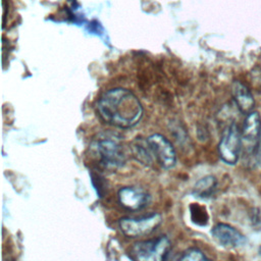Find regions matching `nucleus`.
Segmentation results:
<instances>
[{
	"label": "nucleus",
	"mask_w": 261,
	"mask_h": 261,
	"mask_svg": "<svg viewBox=\"0 0 261 261\" xmlns=\"http://www.w3.org/2000/svg\"><path fill=\"white\" fill-rule=\"evenodd\" d=\"M97 112L107 124L129 128L141 120L143 107L133 92L123 88H114L100 96L97 102Z\"/></svg>",
	"instance_id": "1"
},
{
	"label": "nucleus",
	"mask_w": 261,
	"mask_h": 261,
	"mask_svg": "<svg viewBox=\"0 0 261 261\" xmlns=\"http://www.w3.org/2000/svg\"><path fill=\"white\" fill-rule=\"evenodd\" d=\"M170 248L169 239L161 236L136 243L130 248L128 255L133 261H165Z\"/></svg>",
	"instance_id": "2"
},
{
	"label": "nucleus",
	"mask_w": 261,
	"mask_h": 261,
	"mask_svg": "<svg viewBox=\"0 0 261 261\" xmlns=\"http://www.w3.org/2000/svg\"><path fill=\"white\" fill-rule=\"evenodd\" d=\"M94 149L101 164L110 170L121 167L125 162V155L119 140L113 136H103L95 141Z\"/></svg>",
	"instance_id": "3"
},
{
	"label": "nucleus",
	"mask_w": 261,
	"mask_h": 261,
	"mask_svg": "<svg viewBox=\"0 0 261 261\" xmlns=\"http://www.w3.org/2000/svg\"><path fill=\"white\" fill-rule=\"evenodd\" d=\"M242 134L236 123L225 127L218 144V154L221 160L229 165L238 162L242 150Z\"/></svg>",
	"instance_id": "4"
},
{
	"label": "nucleus",
	"mask_w": 261,
	"mask_h": 261,
	"mask_svg": "<svg viewBox=\"0 0 261 261\" xmlns=\"http://www.w3.org/2000/svg\"><path fill=\"white\" fill-rule=\"evenodd\" d=\"M162 222L159 213H152L139 218H121L118 222L121 232L127 238H138L153 232Z\"/></svg>",
	"instance_id": "5"
},
{
	"label": "nucleus",
	"mask_w": 261,
	"mask_h": 261,
	"mask_svg": "<svg viewBox=\"0 0 261 261\" xmlns=\"http://www.w3.org/2000/svg\"><path fill=\"white\" fill-rule=\"evenodd\" d=\"M147 144L155 162L162 168L170 169L175 165L176 154L171 143L160 134H153L146 138Z\"/></svg>",
	"instance_id": "6"
},
{
	"label": "nucleus",
	"mask_w": 261,
	"mask_h": 261,
	"mask_svg": "<svg viewBox=\"0 0 261 261\" xmlns=\"http://www.w3.org/2000/svg\"><path fill=\"white\" fill-rule=\"evenodd\" d=\"M242 142L250 152L256 151L261 137V117L257 111L247 114L241 130Z\"/></svg>",
	"instance_id": "7"
},
{
	"label": "nucleus",
	"mask_w": 261,
	"mask_h": 261,
	"mask_svg": "<svg viewBox=\"0 0 261 261\" xmlns=\"http://www.w3.org/2000/svg\"><path fill=\"white\" fill-rule=\"evenodd\" d=\"M211 233L216 242L226 248H239L247 243V239L243 233L226 223H217L213 226Z\"/></svg>",
	"instance_id": "8"
},
{
	"label": "nucleus",
	"mask_w": 261,
	"mask_h": 261,
	"mask_svg": "<svg viewBox=\"0 0 261 261\" xmlns=\"http://www.w3.org/2000/svg\"><path fill=\"white\" fill-rule=\"evenodd\" d=\"M119 204L125 209L136 211L146 207L149 203V195L146 191L135 187H124L117 194Z\"/></svg>",
	"instance_id": "9"
},
{
	"label": "nucleus",
	"mask_w": 261,
	"mask_h": 261,
	"mask_svg": "<svg viewBox=\"0 0 261 261\" xmlns=\"http://www.w3.org/2000/svg\"><path fill=\"white\" fill-rule=\"evenodd\" d=\"M231 94L233 101L239 110L245 114H249L253 111L255 106V100L250 90L241 82H234L231 86Z\"/></svg>",
	"instance_id": "10"
},
{
	"label": "nucleus",
	"mask_w": 261,
	"mask_h": 261,
	"mask_svg": "<svg viewBox=\"0 0 261 261\" xmlns=\"http://www.w3.org/2000/svg\"><path fill=\"white\" fill-rule=\"evenodd\" d=\"M216 178L212 175H207L199 179L193 190V194L195 197L200 199H208L210 198L216 189Z\"/></svg>",
	"instance_id": "11"
},
{
	"label": "nucleus",
	"mask_w": 261,
	"mask_h": 261,
	"mask_svg": "<svg viewBox=\"0 0 261 261\" xmlns=\"http://www.w3.org/2000/svg\"><path fill=\"white\" fill-rule=\"evenodd\" d=\"M133 153L135 158L145 165H151L154 162L146 139L138 138L133 143Z\"/></svg>",
	"instance_id": "12"
},
{
	"label": "nucleus",
	"mask_w": 261,
	"mask_h": 261,
	"mask_svg": "<svg viewBox=\"0 0 261 261\" xmlns=\"http://www.w3.org/2000/svg\"><path fill=\"white\" fill-rule=\"evenodd\" d=\"M177 261H209V260L201 250L197 248H191L185 251Z\"/></svg>",
	"instance_id": "13"
},
{
	"label": "nucleus",
	"mask_w": 261,
	"mask_h": 261,
	"mask_svg": "<svg viewBox=\"0 0 261 261\" xmlns=\"http://www.w3.org/2000/svg\"><path fill=\"white\" fill-rule=\"evenodd\" d=\"M256 152H257L258 156H259V157H261V137H260V141H259V143H258V146H257Z\"/></svg>",
	"instance_id": "14"
},
{
	"label": "nucleus",
	"mask_w": 261,
	"mask_h": 261,
	"mask_svg": "<svg viewBox=\"0 0 261 261\" xmlns=\"http://www.w3.org/2000/svg\"><path fill=\"white\" fill-rule=\"evenodd\" d=\"M258 253H259V255L261 256V246L259 247V249H258Z\"/></svg>",
	"instance_id": "15"
}]
</instances>
